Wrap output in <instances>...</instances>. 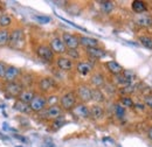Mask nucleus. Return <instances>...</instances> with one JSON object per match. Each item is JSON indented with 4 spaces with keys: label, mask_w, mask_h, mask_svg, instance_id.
Here are the masks:
<instances>
[{
    "label": "nucleus",
    "mask_w": 152,
    "mask_h": 147,
    "mask_svg": "<svg viewBox=\"0 0 152 147\" xmlns=\"http://www.w3.org/2000/svg\"><path fill=\"white\" fill-rule=\"evenodd\" d=\"M8 46L12 49L20 50L25 46V32L22 28H14L12 32H10V41Z\"/></svg>",
    "instance_id": "obj_1"
},
{
    "label": "nucleus",
    "mask_w": 152,
    "mask_h": 147,
    "mask_svg": "<svg viewBox=\"0 0 152 147\" xmlns=\"http://www.w3.org/2000/svg\"><path fill=\"white\" fill-rule=\"evenodd\" d=\"M76 99H77V96H76L75 92L73 91H69L62 95L60 100H58L60 108L63 111H72L76 105Z\"/></svg>",
    "instance_id": "obj_2"
},
{
    "label": "nucleus",
    "mask_w": 152,
    "mask_h": 147,
    "mask_svg": "<svg viewBox=\"0 0 152 147\" xmlns=\"http://www.w3.org/2000/svg\"><path fill=\"white\" fill-rule=\"evenodd\" d=\"M63 113V110L60 108V105H50L49 108L45 109L43 111L40 112V116L41 118H46V119H52V120H55L57 118H60Z\"/></svg>",
    "instance_id": "obj_3"
},
{
    "label": "nucleus",
    "mask_w": 152,
    "mask_h": 147,
    "mask_svg": "<svg viewBox=\"0 0 152 147\" xmlns=\"http://www.w3.org/2000/svg\"><path fill=\"white\" fill-rule=\"evenodd\" d=\"M47 106V98L43 95H35L34 99L29 104V109L32 112H37L40 113L41 111H43Z\"/></svg>",
    "instance_id": "obj_4"
},
{
    "label": "nucleus",
    "mask_w": 152,
    "mask_h": 147,
    "mask_svg": "<svg viewBox=\"0 0 152 147\" xmlns=\"http://www.w3.org/2000/svg\"><path fill=\"white\" fill-rule=\"evenodd\" d=\"M35 53L45 62H53L54 61V53L52 52V49L49 48V46L40 44L39 47H37Z\"/></svg>",
    "instance_id": "obj_5"
},
{
    "label": "nucleus",
    "mask_w": 152,
    "mask_h": 147,
    "mask_svg": "<svg viewBox=\"0 0 152 147\" xmlns=\"http://www.w3.org/2000/svg\"><path fill=\"white\" fill-rule=\"evenodd\" d=\"M4 89H5V92L10 96V97H19V95L22 92V90L25 89L23 88V85L18 82V81H15V82H11V83H6L5 84V87H4Z\"/></svg>",
    "instance_id": "obj_6"
},
{
    "label": "nucleus",
    "mask_w": 152,
    "mask_h": 147,
    "mask_svg": "<svg viewBox=\"0 0 152 147\" xmlns=\"http://www.w3.org/2000/svg\"><path fill=\"white\" fill-rule=\"evenodd\" d=\"M77 97L82 100L83 104L91 100V88L87 84H80L77 87Z\"/></svg>",
    "instance_id": "obj_7"
},
{
    "label": "nucleus",
    "mask_w": 152,
    "mask_h": 147,
    "mask_svg": "<svg viewBox=\"0 0 152 147\" xmlns=\"http://www.w3.org/2000/svg\"><path fill=\"white\" fill-rule=\"evenodd\" d=\"M49 48L52 49V52H53L54 54H58V55H62V54H64V53L67 52V48H66V46H64L62 39L57 36L53 37V39L50 40V42H49Z\"/></svg>",
    "instance_id": "obj_8"
},
{
    "label": "nucleus",
    "mask_w": 152,
    "mask_h": 147,
    "mask_svg": "<svg viewBox=\"0 0 152 147\" xmlns=\"http://www.w3.org/2000/svg\"><path fill=\"white\" fill-rule=\"evenodd\" d=\"M61 39H62V41H63L66 48H68V49H77V47L80 46L78 36H76V35H74V34H70V33H63Z\"/></svg>",
    "instance_id": "obj_9"
},
{
    "label": "nucleus",
    "mask_w": 152,
    "mask_h": 147,
    "mask_svg": "<svg viewBox=\"0 0 152 147\" xmlns=\"http://www.w3.org/2000/svg\"><path fill=\"white\" fill-rule=\"evenodd\" d=\"M21 75V70H20L18 67H14V65H7L6 68V74H5V77H4V81L6 83H11V82H15L19 76Z\"/></svg>",
    "instance_id": "obj_10"
},
{
    "label": "nucleus",
    "mask_w": 152,
    "mask_h": 147,
    "mask_svg": "<svg viewBox=\"0 0 152 147\" xmlns=\"http://www.w3.org/2000/svg\"><path fill=\"white\" fill-rule=\"evenodd\" d=\"M38 85H39L40 91H42V92L50 91V90H53V89L56 87L55 81H54L52 77H43V78H41V79L39 81Z\"/></svg>",
    "instance_id": "obj_11"
},
{
    "label": "nucleus",
    "mask_w": 152,
    "mask_h": 147,
    "mask_svg": "<svg viewBox=\"0 0 152 147\" xmlns=\"http://www.w3.org/2000/svg\"><path fill=\"white\" fill-rule=\"evenodd\" d=\"M56 65L58 69H61L63 71H70L73 69V67H74V63L69 57L58 56L56 58Z\"/></svg>",
    "instance_id": "obj_12"
},
{
    "label": "nucleus",
    "mask_w": 152,
    "mask_h": 147,
    "mask_svg": "<svg viewBox=\"0 0 152 147\" xmlns=\"http://www.w3.org/2000/svg\"><path fill=\"white\" fill-rule=\"evenodd\" d=\"M73 114L78 117V118H89L90 117V111L89 108L83 104V103H80V104H76L74 106V109L72 110Z\"/></svg>",
    "instance_id": "obj_13"
},
{
    "label": "nucleus",
    "mask_w": 152,
    "mask_h": 147,
    "mask_svg": "<svg viewBox=\"0 0 152 147\" xmlns=\"http://www.w3.org/2000/svg\"><path fill=\"white\" fill-rule=\"evenodd\" d=\"M35 95L37 93L33 91V90H31V89H23L22 92L19 95V97H18V100H20L21 103H25V104L29 105L31 102L34 99Z\"/></svg>",
    "instance_id": "obj_14"
},
{
    "label": "nucleus",
    "mask_w": 152,
    "mask_h": 147,
    "mask_svg": "<svg viewBox=\"0 0 152 147\" xmlns=\"http://www.w3.org/2000/svg\"><path fill=\"white\" fill-rule=\"evenodd\" d=\"M78 41H80V44L86 47L87 49L88 48H95V47H98L99 44V41L97 39H94V37H89V36H80L78 37Z\"/></svg>",
    "instance_id": "obj_15"
},
{
    "label": "nucleus",
    "mask_w": 152,
    "mask_h": 147,
    "mask_svg": "<svg viewBox=\"0 0 152 147\" xmlns=\"http://www.w3.org/2000/svg\"><path fill=\"white\" fill-rule=\"evenodd\" d=\"M105 68L108 69V71L111 74V75H114V76H117V75H119V74L123 73V67L119 64V63H117L116 61H108L107 63H105Z\"/></svg>",
    "instance_id": "obj_16"
},
{
    "label": "nucleus",
    "mask_w": 152,
    "mask_h": 147,
    "mask_svg": "<svg viewBox=\"0 0 152 147\" xmlns=\"http://www.w3.org/2000/svg\"><path fill=\"white\" fill-rule=\"evenodd\" d=\"M87 54L90 58L93 60H101L103 57H105L107 53L104 49L99 48V47H95V48H88L87 49Z\"/></svg>",
    "instance_id": "obj_17"
},
{
    "label": "nucleus",
    "mask_w": 152,
    "mask_h": 147,
    "mask_svg": "<svg viewBox=\"0 0 152 147\" xmlns=\"http://www.w3.org/2000/svg\"><path fill=\"white\" fill-rule=\"evenodd\" d=\"M134 21L140 27H151L152 26V17L149 14H137Z\"/></svg>",
    "instance_id": "obj_18"
},
{
    "label": "nucleus",
    "mask_w": 152,
    "mask_h": 147,
    "mask_svg": "<svg viewBox=\"0 0 152 147\" xmlns=\"http://www.w3.org/2000/svg\"><path fill=\"white\" fill-rule=\"evenodd\" d=\"M76 70H77V73L80 74V75L87 76V75H89L93 71V64L89 63V62H83V61L78 62L76 64Z\"/></svg>",
    "instance_id": "obj_19"
},
{
    "label": "nucleus",
    "mask_w": 152,
    "mask_h": 147,
    "mask_svg": "<svg viewBox=\"0 0 152 147\" xmlns=\"http://www.w3.org/2000/svg\"><path fill=\"white\" fill-rule=\"evenodd\" d=\"M90 82H91V84H93L95 88L99 89V88H102V87L105 84V77L103 76V74L95 73V74H93L91 78H90Z\"/></svg>",
    "instance_id": "obj_20"
},
{
    "label": "nucleus",
    "mask_w": 152,
    "mask_h": 147,
    "mask_svg": "<svg viewBox=\"0 0 152 147\" xmlns=\"http://www.w3.org/2000/svg\"><path fill=\"white\" fill-rule=\"evenodd\" d=\"M89 111H90V117H93L95 120H99L104 117V109L98 104H94L89 109Z\"/></svg>",
    "instance_id": "obj_21"
},
{
    "label": "nucleus",
    "mask_w": 152,
    "mask_h": 147,
    "mask_svg": "<svg viewBox=\"0 0 152 147\" xmlns=\"http://www.w3.org/2000/svg\"><path fill=\"white\" fill-rule=\"evenodd\" d=\"M131 7H132L133 12L137 13V14H142V13H144V12L148 9L146 4H145L144 1H139V0H134V1H132Z\"/></svg>",
    "instance_id": "obj_22"
},
{
    "label": "nucleus",
    "mask_w": 152,
    "mask_h": 147,
    "mask_svg": "<svg viewBox=\"0 0 152 147\" xmlns=\"http://www.w3.org/2000/svg\"><path fill=\"white\" fill-rule=\"evenodd\" d=\"M91 100H95L96 103H103L105 100V96L101 89H91Z\"/></svg>",
    "instance_id": "obj_23"
},
{
    "label": "nucleus",
    "mask_w": 152,
    "mask_h": 147,
    "mask_svg": "<svg viewBox=\"0 0 152 147\" xmlns=\"http://www.w3.org/2000/svg\"><path fill=\"white\" fill-rule=\"evenodd\" d=\"M11 25H12V18L7 13L1 14V17H0V29H7Z\"/></svg>",
    "instance_id": "obj_24"
},
{
    "label": "nucleus",
    "mask_w": 152,
    "mask_h": 147,
    "mask_svg": "<svg viewBox=\"0 0 152 147\" xmlns=\"http://www.w3.org/2000/svg\"><path fill=\"white\" fill-rule=\"evenodd\" d=\"M13 109L15 111H18V112H20V113H25V114L32 112L31 109H29V105H27V104H25V103H21L20 100H17V102L14 103Z\"/></svg>",
    "instance_id": "obj_25"
},
{
    "label": "nucleus",
    "mask_w": 152,
    "mask_h": 147,
    "mask_svg": "<svg viewBox=\"0 0 152 147\" xmlns=\"http://www.w3.org/2000/svg\"><path fill=\"white\" fill-rule=\"evenodd\" d=\"M8 41H10V31L0 29V47L8 46Z\"/></svg>",
    "instance_id": "obj_26"
},
{
    "label": "nucleus",
    "mask_w": 152,
    "mask_h": 147,
    "mask_svg": "<svg viewBox=\"0 0 152 147\" xmlns=\"http://www.w3.org/2000/svg\"><path fill=\"white\" fill-rule=\"evenodd\" d=\"M114 7H115V5L113 1H102V2H101V9H102V12L105 13V14L111 13L113 9H114Z\"/></svg>",
    "instance_id": "obj_27"
},
{
    "label": "nucleus",
    "mask_w": 152,
    "mask_h": 147,
    "mask_svg": "<svg viewBox=\"0 0 152 147\" xmlns=\"http://www.w3.org/2000/svg\"><path fill=\"white\" fill-rule=\"evenodd\" d=\"M114 112H115V116H116L118 119H123V118L125 117V108L122 106L121 104H115Z\"/></svg>",
    "instance_id": "obj_28"
},
{
    "label": "nucleus",
    "mask_w": 152,
    "mask_h": 147,
    "mask_svg": "<svg viewBox=\"0 0 152 147\" xmlns=\"http://www.w3.org/2000/svg\"><path fill=\"white\" fill-rule=\"evenodd\" d=\"M115 83L117 84V85H121V87H128V85H130V84H132V83H130L122 74H119V75H117V76H115Z\"/></svg>",
    "instance_id": "obj_29"
},
{
    "label": "nucleus",
    "mask_w": 152,
    "mask_h": 147,
    "mask_svg": "<svg viewBox=\"0 0 152 147\" xmlns=\"http://www.w3.org/2000/svg\"><path fill=\"white\" fill-rule=\"evenodd\" d=\"M139 42L142 43V46H144L148 49H152V37L149 35H142L139 36Z\"/></svg>",
    "instance_id": "obj_30"
},
{
    "label": "nucleus",
    "mask_w": 152,
    "mask_h": 147,
    "mask_svg": "<svg viewBox=\"0 0 152 147\" xmlns=\"http://www.w3.org/2000/svg\"><path fill=\"white\" fill-rule=\"evenodd\" d=\"M121 105L124 106V108H132L134 105L133 100L129 97V96H125V97H122L121 99Z\"/></svg>",
    "instance_id": "obj_31"
},
{
    "label": "nucleus",
    "mask_w": 152,
    "mask_h": 147,
    "mask_svg": "<svg viewBox=\"0 0 152 147\" xmlns=\"http://www.w3.org/2000/svg\"><path fill=\"white\" fill-rule=\"evenodd\" d=\"M33 19L37 20L39 23H48V22H50V20H52L49 17H46V15H34Z\"/></svg>",
    "instance_id": "obj_32"
},
{
    "label": "nucleus",
    "mask_w": 152,
    "mask_h": 147,
    "mask_svg": "<svg viewBox=\"0 0 152 147\" xmlns=\"http://www.w3.org/2000/svg\"><path fill=\"white\" fill-rule=\"evenodd\" d=\"M66 53L68 54L69 58H70L72 61H73V60H78V58H80V54H78L77 49H68Z\"/></svg>",
    "instance_id": "obj_33"
},
{
    "label": "nucleus",
    "mask_w": 152,
    "mask_h": 147,
    "mask_svg": "<svg viewBox=\"0 0 152 147\" xmlns=\"http://www.w3.org/2000/svg\"><path fill=\"white\" fill-rule=\"evenodd\" d=\"M122 75L130 82V83H132V81L134 79V74L131 71V70H123V73H122Z\"/></svg>",
    "instance_id": "obj_34"
},
{
    "label": "nucleus",
    "mask_w": 152,
    "mask_h": 147,
    "mask_svg": "<svg viewBox=\"0 0 152 147\" xmlns=\"http://www.w3.org/2000/svg\"><path fill=\"white\" fill-rule=\"evenodd\" d=\"M134 89H136V85H134V84H130V85H128V87L122 88L121 92H122V93H126V95H129V93H132V92L134 91Z\"/></svg>",
    "instance_id": "obj_35"
},
{
    "label": "nucleus",
    "mask_w": 152,
    "mask_h": 147,
    "mask_svg": "<svg viewBox=\"0 0 152 147\" xmlns=\"http://www.w3.org/2000/svg\"><path fill=\"white\" fill-rule=\"evenodd\" d=\"M63 124H64V118H63V116H61L60 118L55 119V120H54V123H53L54 127H56V129L62 127V126H63Z\"/></svg>",
    "instance_id": "obj_36"
},
{
    "label": "nucleus",
    "mask_w": 152,
    "mask_h": 147,
    "mask_svg": "<svg viewBox=\"0 0 152 147\" xmlns=\"http://www.w3.org/2000/svg\"><path fill=\"white\" fill-rule=\"evenodd\" d=\"M6 68H7V65H6L4 62H1V61H0V78H1V79H4V77H5Z\"/></svg>",
    "instance_id": "obj_37"
},
{
    "label": "nucleus",
    "mask_w": 152,
    "mask_h": 147,
    "mask_svg": "<svg viewBox=\"0 0 152 147\" xmlns=\"http://www.w3.org/2000/svg\"><path fill=\"white\" fill-rule=\"evenodd\" d=\"M144 103H145L146 106H149V108L152 110V93L151 95L145 96V98H144Z\"/></svg>",
    "instance_id": "obj_38"
},
{
    "label": "nucleus",
    "mask_w": 152,
    "mask_h": 147,
    "mask_svg": "<svg viewBox=\"0 0 152 147\" xmlns=\"http://www.w3.org/2000/svg\"><path fill=\"white\" fill-rule=\"evenodd\" d=\"M14 138H17V139H19L20 141H22V143H27V139H26L25 137H20L19 134H14Z\"/></svg>",
    "instance_id": "obj_39"
},
{
    "label": "nucleus",
    "mask_w": 152,
    "mask_h": 147,
    "mask_svg": "<svg viewBox=\"0 0 152 147\" xmlns=\"http://www.w3.org/2000/svg\"><path fill=\"white\" fill-rule=\"evenodd\" d=\"M148 137H149V139L152 141V126L149 129V132H148Z\"/></svg>",
    "instance_id": "obj_40"
},
{
    "label": "nucleus",
    "mask_w": 152,
    "mask_h": 147,
    "mask_svg": "<svg viewBox=\"0 0 152 147\" xmlns=\"http://www.w3.org/2000/svg\"><path fill=\"white\" fill-rule=\"evenodd\" d=\"M2 129L6 130V131H8V130H11V127H8V124H6V123H4L2 124Z\"/></svg>",
    "instance_id": "obj_41"
},
{
    "label": "nucleus",
    "mask_w": 152,
    "mask_h": 147,
    "mask_svg": "<svg viewBox=\"0 0 152 147\" xmlns=\"http://www.w3.org/2000/svg\"><path fill=\"white\" fill-rule=\"evenodd\" d=\"M0 139H1V140H5V139H6V138H5V137H4V135H2V134H1V133H0Z\"/></svg>",
    "instance_id": "obj_42"
},
{
    "label": "nucleus",
    "mask_w": 152,
    "mask_h": 147,
    "mask_svg": "<svg viewBox=\"0 0 152 147\" xmlns=\"http://www.w3.org/2000/svg\"><path fill=\"white\" fill-rule=\"evenodd\" d=\"M1 14H2V13H1V11H0V17H1Z\"/></svg>",
    "instance_id": "obj_43"
}]
</instances>
